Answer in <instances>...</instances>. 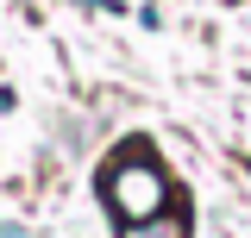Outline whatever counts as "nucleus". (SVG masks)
Segmentation results:
<instances>
[{
  "instance_id": "2",
  "label": "nucleus",
  "mask_w": 251,
  "mask_h": 238,
  "mask_svg": "<svg viewBox=\"0 0 251 238\" xmlns=\"http://www.w3.org/2000/svg\"><path fill=\"white\" fill-rule=\"evenodd\" d=\"M126 238H188V226L176 219V213H170V219H157V226H132Z\"/></svg>"
},
{
  "instance_id": "1",
  "label": "nucleus",
  "mask_w": 251,
  "mask_h": 238,
  "mask_svg": "<svg viewBox=\"0 0 251 238\" xmlns=\"http://www.w3.org/2000/svg\"><path fill=\"white\" fill-rule=\"evenodd\" d=\"M107 201L120 207V219H151L157 207H163V176H157L151 163H120L113 176H107Z\"/></svg>"
}]
</instances>
